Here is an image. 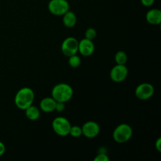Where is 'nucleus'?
Masks as SVG:
<instances>
[{"label": "nucleus", "instance_id": "15", "mask_svg": "<svg viewBox=\"0 0 161 161\" xmlns=\"http://www.w3.org/2000/svg\"><path fill=\"white\" fill-rule=\"evenodd\" d=\"M127 61V56L125 52L118 51L115 55V61L116 64H125Z\"/></svg>", "mask_w": 161, "mask_h": 161}, {"label": "nucleus", "instance_id": "3", "mask_svg": "<svg viewBox=\"0 0 161 161\" xmlns=\"http://www.w3.org/2000/svg\"><path fill=\"white\" fill-rule=\"evenodd\" d=\"M133 130L131 127L127 124H121L115 128L113 131V139L117 143H125L131 138Z\"/></svg>", "mask_w": 161, "mask_h": 161}, {"label": "nucleus", "instance_id": "9", "mask_svg": "<svg viewBox=\"0 0 161 161\" xmlns=\"http://www.w3.org/2000/svg\"><path fill=\"white\" fill-rule=\"evenodd\" d=\"M82 132L88 138H96L100 133V126L94 121H88L82 127Z\"/></svg>", "mask_w": 161, "mask_h": 161}, {"label": "nucleus", "instance_id": "11", "mask_svg": "<svg viewBox=\"0 0 161 161\" xmlns=\"http://www.w3.org/2000/svg\"><path fill=\"white\" fill-rule=\"evenodd\" d=\"M146 20L150 25H158L161 23V11L159 9H152L149 10L146 16Z\"/></svg>", "mask_w": 161, "mask_h": 161}, {"label": "nucleus", "instance_id": "20", "mask_svg": "<svg viewBox=\"0 0 161 161\" xmlns=\"http://www.w3.org/2000/svg\"><path fill=\"white\" fill-rule=\"evenodd\" d=\"M65 108V105H64V102H57L56 107H55V110L58 111V113H61V112H63Z\"/></svg>", "mask_w": 161, "mask_h": 161}, {"label": "nucleus", "instance_id": "2", "mask_svg": "<svg viewBox=\"0 0 161 161\" xmlns=\"http://www.w3.org/2000/svg\"><path fill=\"white\" fill-rule=\"evenodd\" d=\"M73 96V89L70 85L67 83H58L52 90V97L56 102H69Z\"/></svg>", "mask_w": 161, "mask_h": 161}, {"label": "nucleus", "instance_id": "16", "mask_svg": "<svg viewBox=\"0 0 161 161\" xmlns=\"http://www.w3.org/2000/svg\"><path fill=\"white\" fill-rule=\"evenodd\" d=\"M69 64L72 68H77L80 66V63H81V59L80 57L76 54H74L72 56L69 57Z\"/></svg>", "mask_w": 161, "mask_h": 161}, {"label": "nucleus", "instance_id": "8", "mask_svg": "<svg viewBox=\"0 0 161 161\" xmlns=\"http://www.w3.org/2000/svg\"><path fill=\"white\" fill-rule=\"evenodd\" d=\"M128 74V69L125 64H116L110 72V77L113 82L121 83L124 81Z\"/></svg>", "mask_w": 161, "mask_h": 161}, {"label": "nucleus", "instance_id": "12", "mask_svg": "<svg viewBox=\"0 0 161 161\" xmlns=\"http://www.w3.org/2000/svg\"><path fill=\"white\" fill-rule=\"evenodd\" d=\"M57 102L53 97H44L40 102L41 110L44 113H52L55 110Z\"/></svg>", "mask_w": 161, "mask_h": 161}, {"label": "nucleus", "instance_id": "23", "mask_svg": "<svg viewBox=\"0 0 161 161\" xmlns=\"http://www.w3.org/2000/svg\"><path fill=\"white\" fill-rule=\"evenodd\" d=\"M155 146L159 152H161V138H159L155 143Z\"/></svg>", "mask_w": 161, "mask_h": 161}, {"label": "nucleus", "instance_id": "7", "mask_svg": "<svg viewBox=\"0 0 161 161\" xmlns=\"http://www.w3.org/2000/svg\"><path fill=\"white\" fill-rule=\"evenodd\" d=\"M153 94L154 87L150 83H141L135 89V95L140 100H148L153 95Z\"/></svg>", "mask_w": 161, "mask_h": 161}, {"label": "nucleus", "instance_id": "13", "mask_svg": "<svg viewBox=\"0 0 161 161\" xmlns=\"http://www.w3.org/2000/svg\"><path fill=\"white\" fill-rule=\"evenodd\" d=\"M76 16L72 11H67L63 15V24L67 28H72L76 24Z\"/></svg>", "mask_w": 161, "mask_h": 161}, {"label": "nucleus", "instance_id": "19", "mask_svg": "<svg viewBox=\"0 0 161 161\" xmlns=\"http://www.w3.org/2000/svg\"><path fill=\"white\" fill-rule=\"evenodd\" d=\"M94 161H108L109 158L108 157V156L105 153H101L98 155L96 156L95 158L94 159Z\"/></svg>", "mask_w": 161, "mask_h": 161}, {"label": "nucleus", "instance_id": "17", "mask_svg": "<svg viewBox=\"0 0 161 161\" xmlns=\"http://www.w3.org/2000/svg\"><path fill=\"white\" fill-rule=\"evenodd\" d=\"M69 135L73 138H79L83 135L82 132V127H79V126H73L71 127L70 131H69Z\"/></svg>", "mask_w": 161, "mask_h": 161}, {"label": "nucleus", "instance_id": "21", "mask_svg": "<svg viewBox=\"0 0 161 161\" xmlns=\"http://www.w3.org/2000/svg\"><path fill=\"white\" fill-rule=\"evenodd\" d=\"M155 0H141V3L143 6H146V7H149V6H153Z\"/></svg>", "mask_w": 161, "mask_h": 161}, {"label": "nucleus", "instance_id": "6", "mask_svg": "<svg viewBox=\"0 0 161 161\" xmlns=\"http://www.w3.org/2000/svg\"><path fill=\"white\" fill-rule=\"evenodd\" d=\"M79 41L74 37H68L61 44V51L66 57H70L78 53Z\"/></svg>", "mask_w": 161, "mask_h": 161}, {"label": "nucleus", "instance_id": "14", "mask_svg": "<svg viewBox=\"0 0 161 161\" xmlns=\"http://www.w3.org/2000/svg\"><path fill=\"white\" fill-rule=\"evenodd\" d=\"M25 116L30 120H37L40 116V110L34 105H30L25 109Z\"/></svg>", "mask_w": 161, "mask_h": 161}, {"label": "nucleus", "instance_id": "1", "mask_svg": "<svg viewBox=\"0 0 161 161\" xmlns=\"http://www.w3.org/2000/svg\"><path fill=\"white\" fill-rule=\"evenodd\" d=\"M34 91L29 87H23L17 92L14 98L16 106L21 110H25L32 105L34 102Z\"/></svg>", "mask_w": 161, "mask_h": 161}, {"label": "nucleus", "instance_id": "10", "mask_svg": "<svg viewBox=\"0 0 161 161\" xmlns=\"http://www.w3.org/2000/svg\"><path fill=\"white\" fill-rule=\"evenodd\" d=\"M78 52H80V54L84 57L91 56L94 52V42H92V40L84 38L80 42H79Z\"/></svg>", "mask_w": 161, "mask_h": 161}, {"label": "nucleus", "instance_id": "5", "mask_svg": "<svg viewBox=\"0 0 161 161\" xmlns=\"http://www.w3.org/2000/svg\"><path fill=\"white\" fill-rule=\"evenodd\" d=\"M48 9L53 15L63 16L69 10V3L67 0H50Z\"/></svg>", "mask_w": 161, "mask_h": 161}, {"label": "nucleus", "instance_id": "4", "mask_svg": "<svg viewBox=\"0 0 161 161\" xmlns=\"http://www.w3.org/2000/svg\"><path fill=\"white\" fill-rule=\"evenodd\" d=\"M72 127L70 122L66 118L58 116L52 122V128L53 131L59 136H67L69 135L70 128Z\"/></svg>", "mask_w": 161, "mask_h": 161}, {"label": "nucleus", "instance_id": "18", "mask_svg": "<svg viewBox=\"0 0 161 161\" xmlns=\"http://www.w3.org/2000/svg\"><path fill=\"white\" fill-rule=\"evenodd\" d=\"M96 36H97V31L93 28H89L85 31V38L90 40H93L96 37Z\"/></svg>", "mask_w": 161, "mask_h": 161}, {"label": "nucleus", "instance_id": "22", "mask_svg": "<svg viewBox=\"0 0 161 161\" xmlns=\"http://www.w3.org/2000/svg\"><path fill=\"white\" fill-rule=\"evenodd\" d=\"M6 152V146L2 142H0V157L3 156Z\"/></svg>", "mask_w": 161, "mask_h": 161}]
</instances>
